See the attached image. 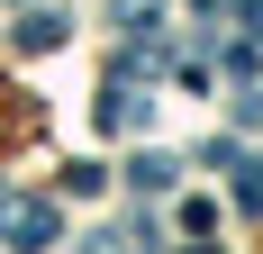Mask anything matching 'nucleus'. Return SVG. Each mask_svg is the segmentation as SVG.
Returning <instances> with one entry per match:
<instances>
[{
  "instance_id": "nucleus-1",
  "label": "nucleus",
  "mask_w": 263,
  "mask_h": 254,
  "mask_svg": "<svg viewBox=\"0 0 263 254\" xmlns=\"http://www.w3.org/2000/svg\"><path fill=\"white\" fill-rule=\"evenodd\" d=\"M9 236H18V254L54 245V209H46V200H27V209H9Z\"/></svg>"
},
{
  "instance_id": "nucleus-2",
  "label": "nucleus",
  "mask_w": 263,
  "mask_h": 254,
  "mask_svg": "<svg viewBox=\"0 0 263 254\" xmlns=\"http://www.w3.org/2000/svg\"><path fill=\"white\" fill-rule=\"evenodd\" d=\"M127 182H136V191H173V154H136Z\"/></svg>"
},
{
  "instance_id": "nucleus-3",
  "label": "nucleus",
  "mask_w": 263,
  "mask_h": 254,
  "mask_svg": "<svg viewBox=\"0 0 263 254\" xmlns=\"http://www.w3.org/2000/svg\"><path fill=\"white\" fill-rule=\"evenodd\" d=\"M245 27H254V37H263V0H245Z\"/></svg>"
}]
</instances>
